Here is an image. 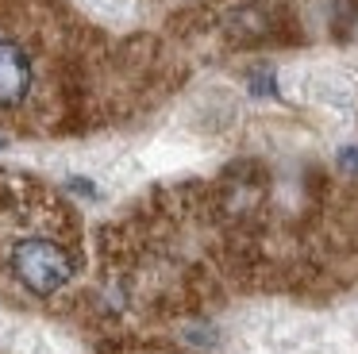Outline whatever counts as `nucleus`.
I'll list each match as a JSON object with an SVG mask.
<instances>
[{
  "label": "nucleus",
  "mask_w": 358,
  "mask_h": 354,
  "mask_svg": "<svg viewBox=\"0 0 358 354\" xmlns=\"http://www.w3.org/2000/svg\"><path fill=\"white\" fill-rule=\"evenodd\" d=\"M8 269L31 297H55L78 274V262L58 239L47 235H24L8 250Z\"/></svg>",
  "instance_id": "nucleus-1"
},
{
  "label": "nucleus",
  "mask_w": 358,
  "mask_h": 354,
  "mask_svg": "<svg viewBox=\"0 0 358 354\" xmlns=\"http://www.w3.org/2000/svg\"><path fill=\"white\" fill-rule=\"evenodd\" d=\"M35 85V66L31 54L16 43V38L0 35V108H16L27 100Z\"/></svg>",
  "instance_id": "nucleus-2"
}]
</instances>
